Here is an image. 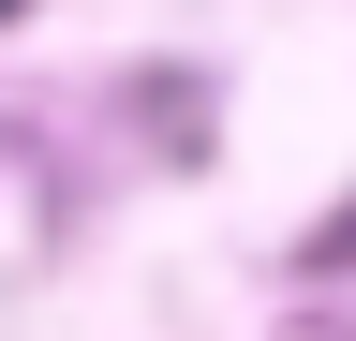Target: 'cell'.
I'll return each mask as SVG.
<instances>
[{"label":"cell","instance_id":"1","mask_svg":"<svg viewBox=\"0 0 356 341\" xmlns=\"http://www.w3.org/2000/svg\"><path fill=\"white\" fill-rule=\"evenodd\" d=\"M0 15H15V0H0Z\"/></svg>","mask_w":356,"mask_h":341}]
</instances>
